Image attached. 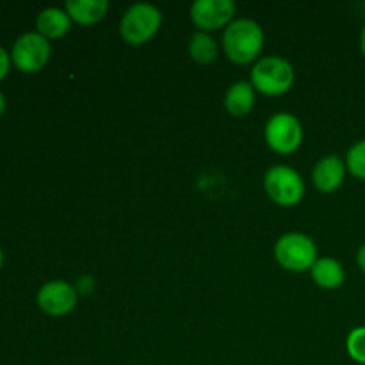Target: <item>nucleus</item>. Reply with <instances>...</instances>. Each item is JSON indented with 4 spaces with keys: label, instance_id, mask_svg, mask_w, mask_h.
<instances>
[{
    "label": "nucleus",
    "instance_id": "1",
    "mask_svg": "<svg viewBox=\"0 0 365 365\" xmlns=\"http://www.w3.org/2000/svg\"><path fill=\"white\" fill-rule=\"evenodd\" d=\"M264 48V31L255 20L239 18L234 20L223 32L225 56L234 64L257 63Z\"/></svg>",
    "mask_w": 365,
    "mask_h": 365
},
{
    "label": "nucleus",
    "instance_id": "2",
    "mask_svg": "<svg viewBox=\"0 0 365 365\" xmlns=\"http://www.w3.org/2000/svg\"><path fill=\"white\" fill-rule=\"evenodd\" d=\"M296 73L287 59L278 56L260 57L252 68L250 82L257 93L266 96L285 95L294 86Z\"/></svg>",
    "mask_w": 365,
    "mask_h": 365
},
{
    "label": "nucleus",
    "instance_id": "3",
    "mask_svg": "<svg viewBox=\"0 0 365 365\" xmlns=\"http://www.w3.org/2000/svg\"><path fill=\"white\" fill-rule=\"evenodd\" d=\"M163 25V13L153 4H134L120 20V36L127 45L141 46L155 38Z\"/></svg>",
    "mask_w": 365,
    "mask_h": 365
},
{
    "label": "nucleus",
    "instance_id": "4",
    "mask_svg": "<svg viewBox=\"0 0 365 365\" xmlns=\"http://www.w3.org/2000/svg\"><path fill=\"white\" fill-rule=\"evenodd\" d=\"M274 259L291 273H305L312 269L319 255L312 237L298 232H289L274 242Z\"/></svg>",
    "mask_w": 365,
    "mask_h": 365
},
{
    "label": "nucleus",
    "instance_id": "5",
    "mask_svg": "<svg viewBox=\"0 0 365 365\" xmlns=\"http://www.w3.org/2000/svg\"><path fill=\"white\" fill-rule=\"evenodd\" d=\"M264 191L277 205L294 207L305 196V182L294 168L278 164L264 175Z\"/></svg>",
    "mask_w": 365,
    "mask_h": 365
},
{
    "label": "nucleus",
    "instance_id": "6",
    "mask_svg": "<svg viewBox=\"0 0 365 365\" xmlns=\"http://www.w3.org/2000/svg\"><path fill=\"white\" fill-rule=\"evenodd\" d=\"M11 63L21 73H38L48 64L52 45L39 32H25L11 48Z\"/></svg>",
    "mask_w": 365,
    "mask_h": 365
},
{
    "label": "nucleus",
    "instance_id": "7",
    "mask_svg": "<svg viewBox=\"0 0 365 365\" xmlns=\"http://www.w3.org/2000/svg\"><path fill=\"white\" fill-rule=\"evenodd\" d=\"M266 145L280 155L294 153L303 143V125L294 114L277 113L269 118L264 128Z\"/></svg>",
    "mask_w": 365,
    "mask_h": 365
},
{
    "label": "nucleus",
    "instance_id": "8",
    "mask_svg": "<svg viewBox=\"0 0 365 365\" xmlns=\"http://www.w3.org/2000/svg\"><path fill=\"white\" fill-rule=\"evenodd\" d=\"M38 307L50 317H64L75 310L78 292L75 285L64 280H50L41 285L36 296Z\"/></svg>",
    "mask_w": 365,
    "mask_h": 365
},
{
    "label": "nucleus",
    "instance_id": "9",
    "mask_svg": "<svg viewBox=\"0 0 365 365\" xmlns=\"http://www.w3.org/2000/svg\"><path fill=\"white\" fill-rule=\"evenodd\" d=\"M235 4L232 0H196L191 6V20L202 32H214L234 21Z\"/></svg>",
    "mask_w": 365,
    "mask_h": 365
},
{
    "label": "nucleus",
    "instance_id": "10",
    "mask_svg": "<svg viewBox=\"0 0 365 365\" xmlns=\"http://www.w3.org/2000/svg\"><path fill=\"white\" fill-rule=\"evenodd\" d=\"M346 173H348L346 160H342L339 155L321 157L314 166L312 182L317 191L330 195V192L341 189V185L344 184Z\"/></svg>",
    "mask_w": 365,
    "mask_h": 365
},
{
    "label": "nucleus",
    "instance_id": "11",
    "mask_svg": "<svg viewBox=\"0 0 365 365\" xmlns=\"http://www.w3.org/2000/svg\"><path fill=\"white\" fill-rule=\"evenodd\" d=\"M255 88L250 81H237L227 89L225 109L230 116L245 118L255 107Z\"/></svg>",
    "mask_w": 365,
    "mask_h": 365
},
{
    "label": "nucleus",
    "instance_id": "12",
    "mask_svg": "<svg viewBox=\"0 0 365 365\" xmlns=\"http://www.w3.org/2000/svg\"><path fill=\"white\" fill-rule=\"evenodd\" d=\"M64 11L71 18V21L89 27L106 18L109 2L107 0H68L64 4Z\"/></svg>",
    "mask_w": 365,
    "mask_h": 365
},
{
    "label": "nucleus",
    "instance_id": "13",
    "mask_svg": "<svg viewBox=\"0 0 365 365\" xmlns=\"http://www.w3.org/2000/svg\"><path fill=\"white\" fill-rule=\"evenodd\" d=\"M71 29V18L61 7H46L36 16V32L48 41L66 36Z\"/></svg>",
    "mask_w": 365,
    "mask_h": 365
},
{
    "label": "nucleus",
    "instance_id": "14",
    "mask_svg": "<svg viewBox=\"0 0 365 365\" xmlns=\"http://www.w3.org/2000/svg\"><path fill=\"white\" fill-rule=\"evenodd\" d=\"M310 274H312V280L316 282L317 287L327 289V291H335L346 280L344 267L334 257H319L310 269Z\"/></svg>",
    "mask_w": 365,
    "mask_h": 365
},
{
    "label": "nucleus",
    "instance_id": "15",
    "mask_svg": "<svg viewBox=\"0 0 365 365\" xmlns=\"http://www.w3.org/2000/svg\"><path fill=\"white\" fill-rule=\"evenodd\" d=\"M217 52L220 48H217L216 39L209 32L196 31L189 39V56L196 64H203V66L212 64L216 61Z\"/></svg>",
    "mask_w": 365,
    "mask_h": 365
},
{
    "label": "nucleus",
    "instance_id": "16",
    "mask_svg": "<svg viewBox=\"0 0 365 365\" xmlns=\"http://www.w3.org/2000/svg\"><path fill=\"white\" fill-rule=\"evenodd\" d=\"M346 168L359 180H365V139L355 143L346 155Z\"/></svg>",
    "mask_w": 365,
    "mask_h": 365
},
{
    "label": "nucleus",
    "instance_id": "17",
    "mask_svg": "<svg viewBox=\"0 0 365 365\" xmlns=\"http://www.w3.org/2000/svg\"><path fill=\"white\" fill-rule=\"evenodd\" d=\"M346 351L356 364L365 365V327H356L346 339Z\"/></svg>",
    "mask_w": 365,
    "mask_h": 365
},
{
    "label": "nucleus",
    "instance_id": "18",
    "mask_svg": "<svg viewBox=\"0 0 365 365\" xmlns=\"http://www.w3.org/2000/svg\"><path fill=\"white\" fill-rule=\"evenodd\" d=\"M11 64H13L11 63V53L4 46H0V81H4L7 77V73L11 70Z\"/></svg>",
    "mask_w": 365,
    "mask_h": 365
},
{
    "label": "nucleus",
    "instance_id": "19",
    "mask_svg": "<svg viewBox=\"0 0 365 365\" xmlns=\"http://www.w3.org/2000/svg\"><path fill=\"white\" fill-rule=\"evenodd\" d=\"M77 292H81V294H89V292L95 289V280H93L91 277H82L78 278L77 282Z\"/></svg>",
    "mask_w": 365,
    "mask_h": 365
},
{
    "label": "nucleus",
    "instance_id": "20",
    "mask_svg": "<svg viewBox=\"0 0 365 365\" xmlns=\"http://www.w3.org/2000/svg\"><path fill=\"white\" fill-rule=\"evenodd\" d=\"M356 264H359V267L362 269V273L365 274V242L362 246H360L359 252H356Z\"/></svg>",
    "mask_w": 365,
    "mask_h": 365
},
{
    "label": "nucleus",
    "instance_id": "21",
    "mask_svg": "<svg viewBox=\"0 0 365 365\" xmlns=\"http://www.w3.org/2000/svg\"><path fill=\"white\" fill-rule=\"evenodd\" d=\"M7 109V102H6V96H4V93L0 91V116H2L4 113H6Z\"/></svg>",
    "mask_w": 365,
    "mask_h": 365
},
{
    "label": "nucleus",
    "instance_id": "22",
    "mask_svg": "<svg viewBox=\"0 0 365 365\" xmlns=\"http://www.w3.org/2000/svg\"><path fill=\"white\" fill-rule=\"evenodd\" d=\"M360 50H362V56L365 57V24L362 27V32H360Z\"/></svg>",
    "mask_w": 365,
    "mask_h": 365
},
{
    "label": "nucleus",
    "instance_id": "23",
    "mask_svg": "<svg viewBox=\"0 0 365 365\" xmlns=\"http://www.w3.org/2000/svg\"><path fill=\"white\" fill-rule=\"evenodd\" d=\"M2 264H4V252L2 248H0V269H2Z\"/></svg>",
    "mask_w": 365,
    "mask_h": 365
}]
</instances>
